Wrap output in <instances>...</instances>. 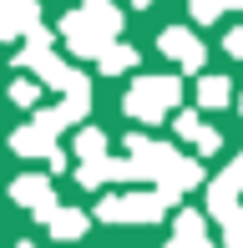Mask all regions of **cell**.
Instances as JSON below:
<instances>
[{
  "mask_svg": "<svg viewBox=\"0 0 243 248\" xmlns=\"http://www.w3.org/2000/svg\"><path fill=\"white\" fill-rule=\"evenodd\" d=\"M178 107H182V76H172V71L137 76V81L127 86V101H122V111H127L132 122H162Z\"/></svg>",
  "mask_w": 243,
  "mask_h": 248,
  "instance_id": "cell-1",
  "label": "cell"
},
{
  "mask_svg": "<svg viewBox=\"0 0 243 248\" xmlns=\"http://www.w3.org/2000/svg\"><path fill=\"white\" fill-rule=\"evenodd\" d=\"M167 208H178V198H167V193H106L102 202H96V218L102 223H157Z\"/></svg>",
  "mask_w": 243,
  "mask_h": 248,
  "instance_id": "cell-2",
  "label": "cell"
},
{
  "mask_svg": "<svg viewBox=\"0 0 243 248\" xmlns=\"http://www.w3.org/2000/svg\"><path fill=\"white\" fill-rule=\"evenodd\" d=\"M61 41H66V51H71L76 61H102V56L117 46V36H112V31H102L86 10L61 16Z\"/></svg>",
  "mask_w": 243,
  "mask_h": 248,
  "instance_id": "cell-3",
  "label": "cell"
},
{
  "mask_svg": "<svg viewBox=\"0 0 243 248\" xmlns=\"http://www.w3.org/2000/svg\"><path fill=\"white\" fill-rule=\"evenodd\" d=\"M10 61H15V71H36V81H41V86H56L61 96L76 92V86H86V76L76 71L66 56H56V51H26V46H20Z\"/></svg>",
  "mask_w": 243,
  "mask_h": 248,
  "instance_id": "cell-4",
  "label": "cell"
},
{
  "mask_svg": "<svg viewBox=\"0 0 243 248\" xmlns=\"http://www.w3.org/2000/svg\"><path fill=\"white\" fill-rule=\"evenodd\" d=\"M122 147L132 152V162H137L142 183H162V177H167L172 167L182 162V157H178V147H167V142H152V137H142V132H137V137H127Z\"/></svg>",
  "mask_w": 243,
  "mask_h": 248,
  "instance_id": "cell-5",
  "label": "cell"
},
{
  "mask_svg": "<svg viewBox=\"0 0 243 248\" xmlns=\"http://www.w3.org/2000/svg\"><path fill=\"white\" fill-rule=\"evenodd\" d=\"M157 51L167 56V61H178L182 71H203V66H208L203 36H197V31H187V26H162V31H157Z\"/></svg>",
  "mask_w": 243,
  "mask_h": 248,
  "instance_id": "cell-6",
  "label": "cell"
},
{
  "mask_svg": "<svg viewBox=\"0 0 243 248\" xmlns=\"http://www.w3.org/2000/svg\"><path fill=\"white\" fill-rule=\"evenodd\" d=\"M10 198H15L20 208H30V213H36V223H51V218L61 213L56 187H51L46 177H15V183H10Z\"/></svg>",
  "mask_w": 243,
  "mask_h": 248,
  "instance_id": "cell-7",
  "label": "cell"
},
{
  "mask_svg": "<svg viewBox=\"0 0 243 248\" xmlns=\"http://www.w3.org/2000/svg\"><path fill=\"white\" fill-rule=\"evenodd\" d=\"M41 26V0H0V41H20Z\"/></svg>",
  "mask_w": 243,
  "mask_h": 248,
  "instance_id": "cell-8",
  "label": "cell"
},
{
  "mask_svg": "<svg viewBox=\"0 0 243 248\" xmlns=\"http://www.w3.org/2000/svg\"><path fill=\"white\" fill-rule=\"evenodd\" d=\"M238 193H243V172H238V167H228V172H218L213 183H208V198H203V202H208V213L223 223L228 213H238Z\"/></svg>",
  "mask_w": 243,
  "mask_h": 248,
  "instance_id": "cell-9",
  "label": "cell"
},
{
  "mask_svg": "<svg viewBox=\"0 0 243 248\" xmlns=\"http://www.w3.org/2000/svg\"><path fill=\"white\" fill-rule=\"evenodd\" d=\"M10 152H15V157H46V162H51L61 147H56L51 132H41L36 122H30V127H15V132H10Z\"/></svg>",
  "mask_w": 243,
  "mask_h": 248,
  "instance_id": "cell-10",
  "label": "cell"
},
{
  "mask_svg": "<svg viewBox=\"0 0 243 248\" xmlns=\"http://www.w3.org/2000/svg\"><path fill=\"white\" fill-rule=\"evenodd\" d=\"M172 243L178 248H208V218L197 208H182L172 218Z\"/></svg>",
  "mask_w": 243,
  "mask_h": 248,
  "instance_id": "cell-11",
  "label": "cell"
},
{
  "mask_svg": "<svg viewBox=\"0 0 243 248\" xmlns=\"http://www.w3.org/2000/svg\"><path fill=\"white\" fill-rule=\"evenodd\" d=\"M228 101H233V81H228V76H218V71L197 76V107L203 111H223Z\"/></svg>",
  "mask_w": 243,
  "mask_h": 248,
  "instance_id": "cell-12",
  "label": "cell"
},
{
  "mask_svg": "<svg viewBox=\"0 0 243 248\" xmlns=\"http://www.w3.org/2000/svg\"><path fill=\"white\" fill-rule=\"evenodd\" d=\"M197 183H203V162H197V157H182V162L172 167V172L162 177V183H157V193H167V198H182L187 187H197Z\"/></svg>",
  "mask_w": 243,
  "mask_h": 248,
  "instance_id": "cell-13",
  "label": "cell"
},
{
  "mask_svg": "<svg viewBox=\"0 0 243 248\" xmlns=\"http://www.w3.org/2000/svg\"><path fill=\"white\" fill-rule=\"evenodd\" d=\"M86 228H91V218H86L81 208H61L56 218L46 223V233H51V238H61V243H76V238H81Z\"/></svg>",
  "mask_w": 243,
  "mask_h": 248,
  "instance_id": "cell-14",
  "label": "cell"
},
{
  "mask_svg": "<svg viewBox=\"0 0 243 248\" xmlns=\"http://www.w3.org/2000/svg\"><path fill=\"white\" fill-rule=\"evenodd\" d=\"M137 61H142V56H137V46H127V41H117V46L106 51V56H102L96 66H102V76H122V71H137Z\"/></svg>",
  "mask_w": 243,
  "mask_h": 248,
  "instance_id": "cell-15",
  "label": "cell"
},
{
  "mask_svg": "<svg viewBox=\"0 0 243 248\" xmlns=\"http://www.w3.org/2000/svg\"><path fill=\"white\" fill-rule=\"evenodd\" d=\"M71 152H81V162H102V157H106V132L102 127H81Z\"/></svg>",
  "mask_w": 243,
  "mask_h": 248,
  "instance_id": "cell-16",
  "label": "cell"
},
{
  "mask_svg": "<svg viewBox=\"0 0 243 248\" xmlns=\"http://www.w3.org/2000/svg\"><path fill=\"white\" fill-rule=\"evenodd\" d=\"M81 10L96 20L102 31H112V36H122V10L112 5V0H81Z\"/></svg>",
  "mask_w": 243,
  "mask_h": 248,
  "instance_id": "cell-17",
  "label": "cell"
},
{
  "mask_svg": "<svg viewBox=\"0 0 243 248\" xmlns=\"http://www.w3.org/2000/svg\"><path fill=\"white\" fill-rule=\"evenodd\" d=\"M76 183H81V187L112 183V157H102V162H76Z\"/></svg>",
  "mask_w": 243,
  "mask_h": 248,
  "instance_id": "cell-18",
  "label": "cell"
},
{
  "mask_svg": "<svg viewBox=\"0 0 243 248\" xmlns=\"http://www.w3.org/2000/svg\"><path fill=\"white\" fill-rule=\"evenodd\" d=\"M187 10H193V20H197V26H213V20L218 16H223V0H187Z\"/></svg>",
  "mask_w": 243,
  "mask_h": 248,
  "instance_id": "cell-19",
  "label": "cell"
},
{
  "mask_svg": "<svg viewBox=\"0 0 243 248\" xmlns=\"http://www.w3.org/2000/svg\"><path fill=\"white\" fill-rule=\"evenodd\" d=\"M203 127H208V122H197V111H178V137H182V142H197V137H203Z\"/></svg>",
  "mask_w": 243,
  "mask_h": 248,
  "instance_id": "cell-20",
  "label": "cell"
},
{
  "mask_svg": "<svg viewBox=\"0 0 243 248\" xmlns=\"http://www.w3.org/2000/svg\"><path fill=\"white\" fill-rule=\"evenodd\" d=\"M223 243H228V248H243V208L223 218Z\"/></svg>",
  "mask_w": 243,
  "mask_h": 248,
  "instance_id": "cell-21",
  "label": "cell"
},
{
  "mask_svg": "<svg viewBox=\"0 0 243 248\" xmlns=\"http://www.w3.org/2000/svg\"><path fill=\"white\" fill-rule=\"evenodd\" d=\"M10 101H15V107H36V101H41V86L36 81H15V86H10Z\"/></svg>",
  "mask_w": 243,
  "mask_h": 248,
  "instance_id": "cell-22",
  "label": "cell"
},
{
  "mask_svg": "<svg viewBox=\"0 0 243 248\" xmlns=\"http://www.w3.org/2000/svg\"><path fill=\"white\" fill-rule=\"evenodd\" d=\"M193 147L203 152V157H213V152H223V132H218V127H203V137H197Z\"/></svg>",
  "mask_w": 243,
  "mask_h": 248,
  "instance_id": "cell-23",
  "label": "cell"
},
{
  "mask_svg": "<svg viewBox=\"0 0 243 248\" xmlns=\"http://www.w3.org/2000/svg\"><path fill=\"white\" fill-rule=\"evenodd\" d=\"M223 51L233 56V61H243V26H238V31H228V41H223Z\"/></svg>",
  "mask_w": 243,
  "mask_h": 248,
  "instance_id": "cell-24",
  "label": "cell"
},
{
  "mask_svg": "<svg viewBox=\"0 0 243 248\" xmlns=\"http://www.w3.org/2000/svg\"><path fill=\"white\" fill-rule=\"evenodd\" d=\"M132 5H137V10H147V5H152V0H132Z\"/></svg>",
  "mask_w": 243,
  "mask_h": 248,
  "instance_id": "cell-25",
  "label": "cell"
},
{
  "mask_svg": "<svg viewBox=\"0 0 243 248\" xmlns=\"http://www.w3.org/2000/svg\"><path fill=\"white\" fill-rule=\"evenodd\" d=\"M233 167H238V172H243V152H238V157H233Z\"/></svg>",
  "mask_w": 243,
  "mask_h": 248,
  "instance_id": "cell-26",
  "label": "cell"
},
{
  "mask_svg": "<svg viewBox=\"0 0 243 248\" xmlns=\"http://www.w3.org/2000/svg\"><path fill=\"white\" fill-rule=\"evenodd\" d=\"M238 117H243V92H238Z\"/></svg>",
  "mask_w": 243,
  "mask_h": 248,
  "instance_id": "cell-27",
  "label": "cell"
},
{
  "mask_svg": "<svg viewBox=\"0 0 243 248\" xmlns=\"http://www.w3.org/2000/svg\"><path fill=\"white\" fill-rule=\"evenodd\" d=\"M15 248H36V243H30V238H26V243H15Z\"/></svg>",
  "mask_w": 243,
  "mask_h": 248,
  "instance_id": "cell-28",
  "label": "cell"
},
{
  "mask_svg": "<svg viewBox=\"0 0 243 248\" xmlns=\"http://www.w3.org/2000/svg\"><path fill=\"white\" fill-rule=\"evenodd\" d=\"M223 5H243V0H223Z\"/></svg>",
  "mask_w": 243,
  "mask_h": 248,
  "instance_id": "cell-29",
  "label": "cell"
},
{
  "mask_svg": "<svg viewBox=\"0 0 243 248\" xmlns=\"http://www.w3.org/2000/svg\"><path fill=\"white\" fill-rule=\"evenodd\" d=\"M162 248H178V243H162Z\"/></svg>",
  "mask_w": 243,
  "mask_h": 248,
  "instance_id": "cell-30",
  "label": "cell"
},
{
  "mask_svg": "<svg viewBox=\"0 0 243 248\" xmlns=\"http://www.w3.org/2000/svg\"><path fill=\"white\" fill-rule=\"evenodd\" d=\"M208 248H213V243H208Z\"/></svg>",
  "mask_w": 243,
  "mask_h": 248,
  "instance_id": "cell-31",
  "label": "cell"
}]
</instances>
